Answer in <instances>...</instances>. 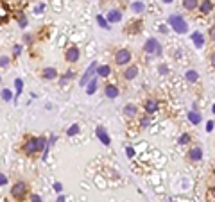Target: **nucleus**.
<instances>
[{
  "mask_svg": "<svg viewBox=\"0 0 215 202\" xmlns=\"http://www.w3.org/2000/svg\"><path fill=\"white\" fill-rule=\"evenodd\" d=\"M169 23H170V27L176 30L178 34H185L186 30H188V25H186L185 18L179 16V15H172L170 18H169Z\"/></svg>",
  "mask_w": 215,
  "mask_h": 202,
  "instance_id": "obj_1",
  "label": "nucleus"
},
{
  "mask_svg": "<svg viewBox=\"0 0 215 202\" xmlns=\"http://www.w3.org/2000/svg\"><path fill=\"white\" fill-rule=\"evenodd\" d=\"M27 184L23 182V181H18V182H14L13 188H11V197H13L14 200L22 202L23 199H25V195H27Z\"/></svg>",
  "mask_w": 215,
  "mask_h": 202,
  "instance_id": "obj_2",
  "label": "nucleus"
},
{
  "mask_svg": "<svg viewBox=\"0 0 215 202\" xmlns=\"http://www.w3.org/2000/svg\"><path fill=\"white\" fill-rule=\"evenodd\" d=\"M115 63L118 66H126L131 63V52L127 50V48H122V50H118L117 54H115Z\"/></svg>",
  "mask_w": 215,
  "mask_h": 202,
  "instance_id": "obj_3",
  "label": "nucleus"
},
{
  "mask_svg": "<svg viewBox=\"0 0 215 202\" xmlns=\"http://www.w3.org/2000/svg\"><path fill=\"white\" fill-rule=\"evenodd\" d=\"M22 150H23V154H27V156H32L34 152H40V143H38V138H31L27 143L22 147Z\"/></svg>",
  "mask_w": 215,
  "mask_h": 202,
  "instance_id": "obj_4",
  "label": "nucleus"
},
{
  "mask_svg": "<svg viewBox=\"0 0 215 202\" xmlns=\"http://www.w3.org/2000/svg\"><path fill=\"white\" fill-rule=\"evenodd\" d=\"M145 52L147 54H161V45L158 43L156 38H149L147 41H145Z\"/></svg>",
  "mask_w": 215,
  "mask_h": 202,
  "instance_id": "obj_5",
  "label": "nucleus"
},
{
  "mask_svg": "<svg viewBox=\"0 0 215 202\" xmlns=\"http://www.w3.org/2000/svg\"><path fill=\"white\" fill-rule=\"evenodd\" d=\"M79 56H81V52H79L77 47H68L66 52H64V59H66L68 63H75V61H79Z\"/></svg>",
  "mask_w": 215,
  "mask_h": 202,
  "instance_id": "obj_6",
  "label": "nucleus"
},
{
  "mask_svg": "<svg viewBox=\"0 0 215 202\" xmlns=\"http://www.w3.org/2000/svg\"><path fill=\"white\" fill-rule=\"evenodd\" d=\"M97 63H93V65H90L88 66V70H86V73L84 75H83V77H81V80H79V84H81V86H84V84H88V80L92 79V75L93 73H97Z\"/></svg>",
  "mask_w": 215,
  "mask_h": 202,
  "instance_id": "obj_7",
  "label": "nucleus"
},
{
  "mask_svg": "<svg viewBox=\"0 0 215 202\" xmlns=\"http://www.w3.org/2000/svg\"><path fill=\"white\" fill-rule=\"evenodd\" d=\"M95 134H97V138H99L100 141H102V145H111V138H109V134L106 132V129L104 127H97L95 129Z\"/></svg>",
  "mask_w": 215,
  "mask_h": 202,
  "instance_id": "obj_8",
  "label": "nucleus"
},
{
  "mask_svg": "<svg viewBox=\"0 0 215 202\" xmlns=\"http://www.w3.org/2000/svg\"><path fill=\"white\" fill-rule=\"evenodd\" d=\"M120 20H122V11H118V9L108 11V23H117Z\"/></svg>",
  "mask_w": 215,
  "mask_h": 202,
  "instance_id": "obj_9",
  "label": "nucleus"
},
{
  "mask_svg": "<svg viewBox=\"0 0 215 202\" xmlns=\"http://www.w3.org/2000/svg\"><path fill=\"white\" fill-rule=\"evenodd\" d=\"M136 75H138V66L131 65V66L126 68V72H124V79H126V80H133Z\"/></svg>",
  "mask_w": 215,
  "mask_h": 202,
  "instance_id": "obj_10",
  "label": "nucleus"
},
{
  "mask_svg": "<svg viewBox=\"0 0 215 202\" xmlns=\"http://www.w3.org/2000/svg\"><path fill=\"white\" fill-rule=\"evenodd\" d=\"M190 159L192 161H201L203 159V149H201L199 145H194L192 150H190Z\"/></svg>",
  "mask_w": 215,
  "mask_h": 202,
  "instance_id": "obj_11",
  "label": "nucleus"
},
{
  "mask_svg": "<svg viewBox=\"0 0 215 202\" xmlns=\"http://www.w3.org/2000/svg\"><path fill=\"white\" fill-rule=\"evenodd\" d=\"M104 93H106L108 99H117V97H118V88L113 86V84H108L106 90H104Z\"/></svg>",
  "mask_w": 215,
  "mask_h": 202,
  "instance_id": "obj_12",
  "label": "nucleus"
},
{
  "mask_svg": "<svg viewBox=\"0 0 215 202\" xmlns=\"http://www.w3.org/2000/svg\"><path fill=\"white\" fill-rule=\"evenodd\" d=\"M183 7L186 11H194L199 7V0H183Z\"/></svg>",
  "mask_w": 215,
  "mask_h": 202,
  "instance_id": "obj_13",
  "label": "nucleus"
},
{
  "mask_svg": "<svg viewBox=\"0 0 215 202\" xmlns=\"http://www.w3.org/2000/svg\"><path fill=\"white\" fill-rule=\"evenodd\" d=\"M192 41H194V45H195L197 48H201V47L204 45V38H203L201 32H194L192 34Z\"/></svg>",
  "mask_w": 215,
  "mask_h": 202,
  "instance_id": "obj_14",
  "label": "nucleus"
},
{
  "mask_svg": "<svg viewBox=\"0 0 215 202\" xmlns=\"http://www.w3.org/2000/svg\"><path fill=\"white\" fill-rule=\"evenodd\" d=\"M212 9H213V2H212V0H203V2H201V13H203V15L210 13Z\"/></svg>",
  "mask_w": 215,
  "mask_h": 202,
  "instance_id": "obj_15",
  "label": "nucleus"
},
{
  "mask_svg": "<svg viewBox=\"0 0 215 202\" xmlns=\"http://www.w3.org/2000/svg\"><path fill=\"white\" fill-rule=\"evenodd\" d=\"M136 111H138V109H136L135 104H127V106L124 108V115L127 116V118H133V116H136Z\"/></svg>",
  "mask_w": 215,
  "mask_h": 202,
  "instance_id": "obj_16",
  "label": "nucleus"
},
{
  "mask_svg": "<svg viewBox=\"0 0 215 202\" xmlns=\"http://www.w3.org/2000/svg\"><path fill=\"white\" fill-rule=\"evenodd\" d=\"M97 73H99L100 77H108V75L111 73V66H109V65H100V66H97Z\"/></svg>",
  "mask_w": 215,
  "mask_h": 202,
  "instance_id": "obj_17",
  "label": "nucleus"
},
{
  "mask_svg": "<svg viewBox=\"0 0 215 202\" xmlns=\"http://www.w3.org/2000/svg\"><path fill=\"white\" fill-rule=\"evenodd\" d=\"M56 77H57L56 68H45L43 70V79H56Z\"/></svg>",
  "mask_w": 215,
  "mask_h": 202,
  "instance_id": "obj_18",
  "label": "nucleus"
},
{
  "mask_svg": "<svg viewBox=\"0 0 215 202\" xmlns=\"http://www.w3.org/2000/svg\"><path fill=\"white\" fill-rule=\"evenodd\" d=\"M145 109H147V113H154L158 109V102L156 100H147V104H145Z\"/></svg>",
  "mask_w": 215,
  "mask_h": 202,
  "instance_id": "obj_19",
  "label": "nucleus"
},
{
  "mask_svg": "<svg viewBox=\"0 0 215 202\" xmlns=\"http://www.w3.org/2000/svg\"><path fill=\"white\" fill-rule=\"evenodd\" d=\"M186 79L190 80V82H195V80L199 79V73L195 72V70H188L186 72Z\"/></svg>",
  "mask_w": 215,
  "mask_h": 202,
  "instance_id": "obj_20",
  "label": "nucleus"
},
{
  "mask_svg": "<svg viewBox=\"0 0 215 202\" xmlns=\"http://www.w3.org/2000/svg\"><path fill=\"white\" fill-rule=\"evenodd\" d=\"M97 23H99L102 29H108V30H109V23H108V20H106V18H104L102 15L97 16Z\"/></svg>",
  "mask_w": 215,
  "mask_h": 202,
  "instance_id": "obj_21",
  "label": "nucleus"
},
{
  "mask_svg": "<svg viewBox=\"0 0 215 202\" xmlns=\"http://www.w3.org/2000/svg\"><path fill=\"white\" fill-rule=\"evenodd\" d=\"M95 91H97V80L93 79V80H90V82H88V90H86V93L92 95V93H95Z\"/></svg>",
  "mask_w": 215,
  "mask_h": 202,
  "instance_id": "obj_22",
  "label": "nucleus"
},
{
  "mask_svg": "<svg viewBox=\"0 0 215 202\" xmlns=\"http://www.w3.org/2000/svg\"><path fill=\"white\" fill-rule=\"evenodd\" d=\"M188 118H190V122H192L194 125H197V123L201 122V116H199V113H195V111H192V113L188 115Z\"/></svg>",
  "mask_w": 215,
  "mask_h": 202,
  "instance_id": "obj_23",
  "label": "nucleus"
},
{
  "mask_svg": "<svg viewBox=\"0 0 215 202\" xmlns=\"http://www.w3.org/2000/svg\"><path fill=\"white\" fill-rule=\"evenodd\" d=\"M79 131H81V127H79V123H74V125H72L70 129L66 131V134H68V136H75V134H77Z\"/></svg>",
  "mask_w": 215,
  "mask_h": 202,
  "instance_id": "obj_24",
  "label": "nucleus"
},
{
  "mask_svg": "<svg viewBox=\"0 0 215 202\" xmlns=\"http://www.w3.org/2000/svg\"><path fill=\"white\" fill-rule=\"evenodd\" d=\"M131 7H133V11H135V13H142V11H143V4H142V2H135Z\"/></svg>",
  "mask_w": 215,
  "mask_h": 202,
  "instance_id": "obj_25",
  "label": "nucleus"
},
{
  "mask_svg": "<svg viewBox=\"0 0 215 202\" xmlns=\"http://www.w3.org/2000/svg\"><path fill=\"white\" fill-rule=\"evenodd\" d=\"M2 99H4V100H11V99H13L11 91H9V90H2Z\"/></svg>",
  "mask_w": 215,
  "mask_h": 202,
  "instance_id": "obj_26",
  "label": "nucleus"
},
{
  "mask_svg": "<svg viewBox=\"0 0 215 202\" xmlns=\"http://www.w3.org/2000/svg\"><path fill=\"white\" fill-rule=\"evenodd\" d=\"M14 86H16V91H18V93H22V90H23V82H22V79H16V80H14Z\"/></svg>",
  "mask_w": 215,
  "mask_h": 202,
  "instance_id": "obj_27",
  "label": "nucleus"
},
{
  "mask_svg": "<svg viewBox=\"0 0 215 202\" xmlns=\"http://www.w3.org/2000/svg\"><path fill=\"white\" fill-rule=\"evenodd\" d=\"M190 141V136L188 134H183V136L179 138V145H185V143H188Z\"/></svg>",
  "mask_w": 215,
  "mask_h": 202,
  "instance_id": "obj_28",
  "label": "nucleus"
},
{
  "mask_svg": "<svg viewBox=\"0 0 215 202\" xmlns=\"http://www.w3.org/2000/svg\"><path fill=\"white\" fill-rule=\"evenodd\" d=\"M9 65V57H7V56H2V57H0V66H7Z\"/></svg>",
  "mask_w": 215,
  "mask_h": 202,
  "instance_id": "obj_29",
  "label": "nucleus"
},
{
  "mask_svg": "<svg viewBox=\"0 0 215 202\" xmlns=\"http://www.w3.org/2000/svg\"><path fill=\"white\" fill-rule=\"evenodd\" d=\"M4 184H7V175L0 173V186H4Z\"/></svg>",
  "mask_w": 215,
  "mask_h": 202,
  "instance_id": "obj_30",
  "label": "nucleus"
},
{
  "mask_svg": "<svg viewBox=\"0 0 215 202\" xmlns=\"http://www.w3.org/2000/svg\"><path fill=\"white\" fill-rule=\"evenodd\" d=\"M210 65H212V66L215 68V50L212 52V54H210Z\"/></svg>",
  "mask_w": 215,
  "mask_h": 202,
  "instance_id": "obj_31",
  "label": "nucleus"
},
{
  "mask_svg": "<svg viewBox=\"0 0 215 202\" xmlns=\"http://www.w3.org/2000/svg\"><path fill=\"white\" fill-rule=\"evenodd\" d=\"M31 200H32V202H41V197H40V195H32V197H31Z\"/></svg>",
  "mask_w": 215,
  "mask_h": 202,
  "instance_id": "obj_32",
  "label": "nucleus"
},
{
  "mask_svg": "<svg viewBox=\"0 0 215 202\" xmlns=\"http://www.w3.org/2000/svg\"><path fill=\"white\" fill-rule=\"evenodd\" d=\"M54 190H56V191H61V190H63L61 182H56V184H54Z\"/></svg>",
  "mask_w": 215,
  "mask_h": 202,
  "instance_id": "obj_33",
  "label": "nucleus"
},
{
  "mask_svg": "<svg viewBox=\"0 0 215 202\" xmlns=\"http://www.w3.org/2000/svg\"><path fill=\"white\" fill-rule=\"evenodd\" d=\"M210 38L215 41V27H212V29H210Z\"/></svg>",
  "mask_w": 215,
  "mask_h": 202,
  "instance_id": "obj_34",
  "label": "nucleus"
},
{
  "mask_svg": "<svg viewBox=\"0 0 215 202\" xmlns=\"http://www.w3.org/2000/svg\"><path fill=\"white\" fill-rule=\"evenodd\" d=\"M213 129V122H208L206 123V131H212Z\"/></svg>",
  "mask_w": 215,
  "mask_h": 202,
  "instance_id": "obj_35",
  "label": "nucleus"
},
{
  "mask_svg": "<svg viewBox=\"0 0 215 202\" xmlns=\"http://www.w3.org/2000/svg\"><path fill=\"white\" fill-rule=\"evenodd\" d=\"M142 125L145 127V125H149V118H143V122H142Z\"/></svg>",
  "mask_w": 215,
  "mask_h": 202,
  "instance_id": "obj_36",
  "label": "nucleus"
},
{
  "mask_svg": "<svg viewBox=\"0 0 215 202\" xmlns=\"http://www.w3.org/2000/svg\"><path fill=\"white\" fill-rule=\"evenodd\" d=\"M133 154H135V150H133V149H127V156H129V158H131Z\"/></svg>",
  "mask_w": 215,
  "mask_h": 202,
  "instance_id": "obj_37",
  "label": "nucleus"
},
{
  "mask_svg": "<svg viewBox=\"0 0 215 202\" xmlns=\"http://www.w3.org/2000/svg\"><path fill=\"white\" fill-rule=\"evenodd\" d=\"M57 202H64V197L61 195V197H57Z\"/></svg>",
  "mask_w": 215,
  "mask_h": 202,
  "instance_id": "obj_38",
  "label": "nucleus"
},
{
  "mask_svg": "<svg viewBox=\"0 0 215 202\" xmlns=\"http://www.w3.org/2000/svg\"><path fill=\"white\" fill-rule=\"evenodd\" d=\"M163 2H165V4H170L172 0H163Z\"/></svg>",
  "mask_w": 215,
  "mask_h": 202,
  "instance_id": "obj_39",
  "label": "nucleus"
},
{
  "mask_svg": "<svg viewBox=\"0 0 215 202\" xmlns=\"http://www.w3.org/2000/svg\"><path fill=\"white\" fill-rule=\"evenodd\" d=\"M212 193H213V195H215V186H213V188H212Z\"/></svg>",
  "mask_w": 215,
  "mask_h": 202,
  "instance_id": "obj_40",
  "label": "nucleus"
},
{
  "mask_svg": "<svg viewBox=\"0 0 215 202\" xmlns=\"http://www.w3.org/2000/svg\"><path fill=\"white\" fill-rule=\"evenodd\" d=\"M213 113H215V106H213Z\"/></svg>",
  "mask_w": 215,
  "mask_h": 202,
  "instance_id": "obj_41",
  "label": "nucleus"
},
{
  "mask_svg": "<svg viewBox=\"0 0 215 202\" xmlns=\"http://www.w3.org/2000/svg\"><path fill=\"white\" fill-rule=\"evenodd\" d=\"M213 175H215V168H213Z\"/></svg>",
  "mask_w": 215,
  "mask_h": 202,
  "instance_id": "obj_42",
  "label": "nucleus"
}]
</instances>
